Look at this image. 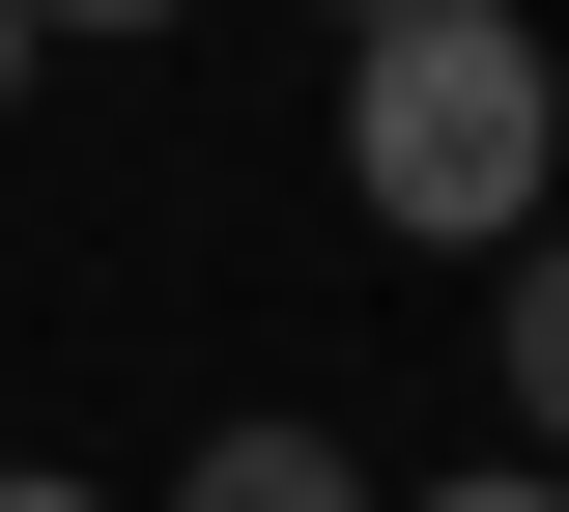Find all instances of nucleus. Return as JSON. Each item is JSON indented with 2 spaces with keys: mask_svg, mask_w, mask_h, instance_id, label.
<instances>
[{
  "mask_svg": "<svg viewBox=\"0 0 569 512\" xmlns=\"http://www.w3.org/2000/svg\"><path fill=\"white\" fill-rule=\"evenodd\" d=\"M0 512H114V484H58V455H0Z\"/></svg>",
  "mask_w": 569,
  "mask_h": 512,
  "instance_id": "39448f33",
  "label": "nucleus"
},
{
  "mask_svg": "<svg viewBox=\"0 0 569 512\" xmlns=\"http://www.w3.org/2000/svg\"><path fill=\"white\" fill-rule=\"evenodd\" d=\"M427 512H569V455H485V484H427Z\"/></svg>",
  "mask_w": 569,
  "mask_h": 512,
  "instance_id": "20e7f679",
  "label": "nucleus"
},
{
  "mask_svg": "<svg viewBox=\"0 0 569 512\" xmlns=\"http://www.w3.org/2000/svg\"><path fill=\"white\" fill-rule=\"evenodd\" d=\"M29 58H58V29H29V0H0V114H29Z\"/></svg>",
  "mask_w": 569,
  "mask_h": 512,
  "instance_id": "423d86ee",
  "label": "nucleus"
},
{
  "mask_svg": "<svg viewBox=\"0 0 569 512\" xmlns=\"http://www.w3.org/2000/svg\"><path fill=\"white\" fill-rule=\"evenodd\" d=\"M485 370H512V428L569 455V228H512V285H485Z\"/></svg>",
  "mask_w": 569,
  "mask_h": 512,
  "instance_id": "7ed1b4c3",
  "label": "nucleus"
},
{
  "mask_svg": "<svg viewBox=\"0 0 569 512\" xmlns=\"http://www.w3.org/2000/svg\"><path fill=\"white\" fill-rule=\"evenodd\" d=\"M29 29H171V0H29Z\"/></svg>",
  "mask_w": 569,
  "mask_h": 512,
  "instance_id": "0eeeda50",
  "label": "nucleus"
},
{
  "mask_svg": "<svg viewBox=\"0 0 569 512\" xmlns=\"http://www.w3.org/2000/svg\"><path fill=\"white\" fill-rule=\"evenodd\" d=\"M342 200L399 228V257H512V228L569 200V58L512 29V0H399V29H342Z\"/></svg>",
  "mask_w": 569,
  "mask_h": 512,
  "instance_id": "f257e3e1",
  "label": "nucleus"
},
{
  "mask_svg": "<svg viewBox=\"0 0 569 512\" xmlns=\"http://www.w3.org/2000/svg\"><path fill=\"white\" fill-rule=\"evenodd\" d=\"M342 29H399V0H342Z\"/></svg>",
  "mask_w": 569,
  "mask_h": 512,
  "instance_id": "6e6552de",
  "label": "nucleus"
},
{
  "mask_svg": "<svg viewBox=\"0 0 569 512\" xmlns=\"http://www.w3.org/2000/svg\"><path fill=\"white\" fill-rule=\"evenodd\" d=\"M171 512H370V455H342V428H200Z\"/></svg>",
  "mask_w": 569,
  "mask_h": 512,
  "instance_id": "f03ea898",
  "label": "nucleus"
}]
</instances>
